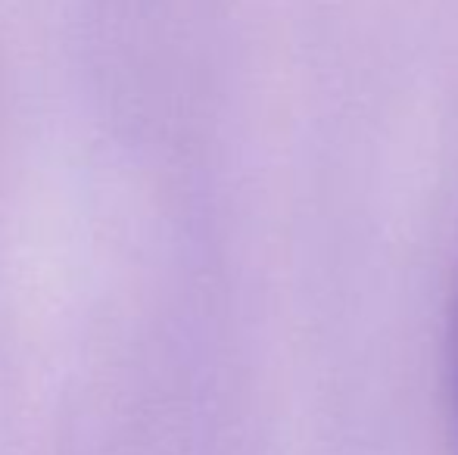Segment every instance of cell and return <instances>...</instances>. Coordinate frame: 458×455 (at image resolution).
Segmentation results:
<instances>
[{
  "mask_svg": "<svg viewBox=\"0 0 458 455\" xmlns=\"http://www.w3.org/2000/svg\"><path fill=\"white\" fill-rule=\"evenodd\" d=\"M446 400H449V431H453V450L458 455V284H455L453 318H449V343H446Z\"/></svg>",
  "mask_w": 458,
  "mask_h": 455,
  "instance_id": "6da1fadb",
  "label": "cell"
}]
</instances>
